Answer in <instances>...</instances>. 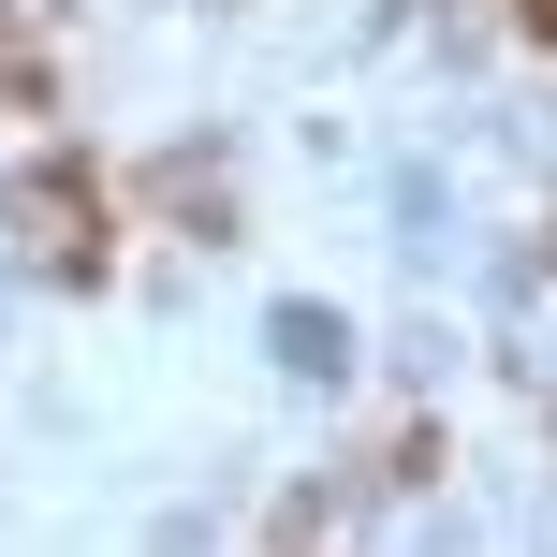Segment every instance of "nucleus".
<instances>
[{
    "mask_svg": "<svg viewBox=\"0 0 557 557\" xmlns=\"http://www.w3.org/2000/svg\"><path fill=\"white\" fill-rule=\"evenodd\" d=\"M529 29H543V45H557V0H529Z\"/></svg>",
    "mask_w": 557,
    "mask_h": 557,
    "instance_id": "f257e3e1",
    "label": "nucleus"
}]
</instances>
